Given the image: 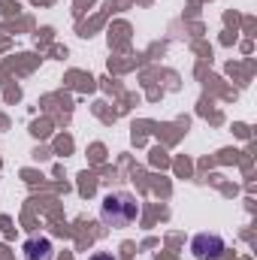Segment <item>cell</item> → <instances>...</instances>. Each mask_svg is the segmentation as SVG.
<instances>
[{
  "instance_id": "obj_1",
  "label": "cell",
  "mask_w": 257,
  "mask_h": 260,
  "mask_svg": "<svg viewBox=\"0 0 257 260\" xmlns=\"http://www.w3.org/2000/svg\"><path fill=\"white\" fill-rule=\"evenodd\" d=\"M139 215V203L136 197L127 191H115V194H106L100 203V221L106 227H127L136 221Z\"/></svg>"
},
{
  "instance_id": "obj_2",
  "label": "cell",
  "mask_w": 257,
  "mask_h": 260,
  "mask_svg": "<svg viewBox=\"0 0 257 260\" xmlns=\"http://www.w3.org/2000/svg\"><path fill=\"white\" fill-rule=\"evenodd\" d=\"M191 251L197 260H218L227 251V245H224V239L218 233H200V236H194Z\"/></svg>"
},
{
  "instance_id": "obj_3",
  "label": "cell",
  "mask_w": 257,
  "mask_h": 260,
  "mask_svg": "<svg viewBox=\"0 0 257 260\" xmlns=\"http://www.w3.org/2000/svg\"><path fill=\"white\" fill-rule=\"evenodd\" d=\"M21 251H24V260H52V242L46 239V236H30L24 245H21Z\"/></svg>"
},
{
  "instance_id": "obj_4",
  "label": "cell",
  "mask_w": 257,
  "mask_h": 260,
  "mask_svg": "<svg viewBox=\"0 0 257 260\" xmlns=\"http://www.w3.org/2000/svg\"><path fill=\"white\" fill-rule=\"evenodd\" d=\"M88 260H115V257H112L109 251H97V254H91Z\"/></svg>"
}]
</instances>
